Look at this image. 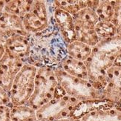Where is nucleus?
Listing matches in <instances>:
<instances>
[{"instance_id":"obj_1","label":"nucleus","mask_w":121,"mask_h":121,"mask_svg":"<svg viewBox=\"0 0 121 121\" xmlns=\"http://www.w3.org/2000/svg\"><path fill=\"white\" fill-rule=\"evenodd\" d=\"M109 106L103 102H86L77 106L71 112V115L75 118H79L86 113L97 108H108Z\"/></svg>"},{"instance_id":"obj_2","label":"nucleus","mask_w":121,"mask_h":121,"mask_svg":"<svg viewBox=\"0 0 121 121\" xmlns=\"http://www.w3.org/2000/svg\"><path fill=\"white\" fill-rule=\"evenodd\" d=\"M117 108H119V109H120L121 110V100L118 103V104H117Z\"/></svg>"}]
</instances>
